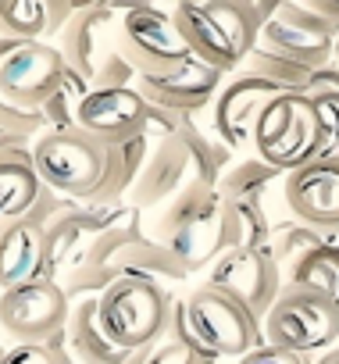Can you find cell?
<instances>
[{
    "mask_svg": "<svg viewBox=\"0 0 339 364\" xmlns=\"http://www.w3.org/2000/svg\"><path fill=\"white\" fill-rule=\"evenodd\" d=\"M172 22L190 58L222 75L250 58L264 29L254 0H197V4L186 0L172 8Z\"/></svg>",
    "mask_w": 339,
    "mask_h": 364,
    "instance_id": "1",
    "label": "cell"
},
{
    "mask_svg": "<svg viewBox=\"0 0 339 364\" xmlns=\"http://www.w3.org/2000/svg\"><path fill=\"white\" fill-rule=\"evenodd\" d=\"M154 243L168 247L176 261L193 275L229 254V229H225V200L215 186L186 182V186L161 208L154 218Z\"/></svg>",
    "mask_w": 339,
    "mask_h": 364,
    "instance_id": "2",
    "label": "cell"
},
{
    "mask_svg": "<svg viewBox=\"0 0 339 364\" xmlns=\"http://www.w3.org/2000/svg\"><path fill=\"white\" fill-rule=\"evenodd\" d=\"M111 143L82 129H47L33 139V168L43 186L75 204H90L107 178Z\"/></svg>",
    "mask_w": 339,
    "mask_h": 364,
    "instance_id": "3",
    "label": "cell"
},
{
    "mask_svg": "<svg viewBox=\"0 0 339 364\" xmlns=\"http://www.w3.org/2000/svg\"><path fill=\"white\" fill-rule=\"evenodd\" d=\"M172 300H176V293H168L164 286H157L150 279L125 275L97 296V318H100V328L107 332V339L132 353V350L157 346L164 339Z\"/></svg>",
    "mask_w": 339,
    "mask_h": 364,
    "instance_id": "4",
    "label": "cell"
},
{
    "mask_svg": "<svg viewBox=\"0 0 339 364\" xmlns=\"http://www.w3.org/2000/svg\"><path fill=\"white\" fill-rule=\"evenodd\" d=\"M250 146L257 150V157L264 164H271L282 175L318 161L321 146H325V136H321V122H318V111H314L311 97L279 93L261 111Z\"/></svg>",
    "mask_w": 339,
    "mask_h": 364,
    "instance_id": "5",
    "label": "cell"
},
{
    "mask_svg": "<svg viewBox=\"0 0 339 364\" xmlns=\"http://www.w3.org/2000/svg\"><path fill=\"white\" fill-rule=\"evenodd\" d=\"M114 47L118 54L136 68V75L143 79H164L176 75L186 61L190 50L172 22V11H161L150 4H136L122 11V22L114 29Z\"/></svg>",
    "mask_w": 339,
    "mask_h": 364,
    "instance_id": "6",
    "label": "cell"
},
{
    "mask_svg": "<svg viewBox=\"0 0 339 364\" xmlns=\"http://www.w3.org/2000/svg\"><path fill=\"white\" fill-rule=\"evenodd\" d=\"M261 328L264 343L300 357H318L339 343V307L300 289H282Z\"/></svg>",
    "mask_w": 339,
    "mask_h": 364,
    "instance_id": "7",
    "label": "cell"
},
{
    "mask_svg": "<svg viewBox=\"0 0 339 364\" xmlns=\"http://www.w3.org/2000/svg\"><path fill=\"white\" fill-rule=\"evenodd\" d=\"M186 311H190V325L197 332V339L222 360V357H243L257 346H264V328L261 321L236 304L232 296H225L215 286H197L186 296Z\"/></svg>",
    "mask_w": 339,
    "mask_h": 364,
    "instance_id": "8",
    "label": "cell"
},
{
    "mask_svg": "<svg viewBox=\"0 0 339 364\" xmlns=\"http://www.w3.org/2000/svg\"><path fill=\"white\" fill-rule=\"evenodd\" d=\"M68 296L61 282L36 279L0 293V328L15 343H50L68 325Z\"/></svg>",
    "mask_w": 339,
    "mask_h": 364,
    "instance_id": "9",
    "label": "cell"
},
{
    "mask_svg": "<svg viewBox=\"0 0 339 364\" xmlns=\"http://www.w3.org/2000/svg\"><path fill=\"white\" fill-rule=\"evenodd\" d=\"M335 29L328 22H321L318 15H311L300 0H282L275 18L261 29V43L271 54H282L311 72L332 65V47H335Z\"/></svg>",
    "mask_w": 339,
    "mask_h": 364,
    "instance_id": "10",
    "label": "cell"
},
{
    "mask_svg": "<svg viewBox=\"0 0 339 364\" xmlns=\"http://www.w3.org/2000/svg\"><path fill=\"white\" fill-rule=\"evenodd\" d=\"M208 286L222 289L225 296H232L236 304H243L257 321H264V314L271 311V304L282 293V268L275 264L271 254L229 250V254H222L211 264Z\"/></svg>",
    "mask_w": 339,
    "mask_h": 364,
    "instance_id": "11",
    "label": "cell"
},
{
    "mask_svg": "<svg viewBox=\"0 0 339 364\" xmlns=\"http://www.w3.org/2000/svg\"><path fill=\"white\" fill-rule=\"evenodd\" d=\"M65 75L68 65L54 43H22L0 65V97L26 111H43V104L61 90Z\"/></svg>",
    "mask_w": 339,
    "mask_h": 364,
    "instance_id": "12",
    "label": "cell"
},
{
    "mask_svg": "<svg viewBox=\"0 0 339 364\" xmlns=\"http://www.w3.org/2000/svg\"><path fill=\"white\" fill-rule=\"evenodd\" d=\"M282 197L289 218L314 232L339 236V161H311L282 178Z\"/></svg>",
    "mask_w": 339,
    "mask_h": 364,
    "instance_id": "13",
    "label": "cell"
},
{
    "mask_svg": "<svg viewBox=\"0 0 339 364\" xmlns=\"http://www.w3.org/2000/svg\"><path fill=\"white\" fill-rule=\"evenodd\" d=\"M282 90H275L271 82L264 79H254V75H236L222 86V93L215 97V132L218 139L229 146V150H243L254 143V125L261 118V111L279 97Z\"/></svg>",
    "mask_w": 339,
    "mask_h": 364,
    "instance_id": "14",
    "label": "cell"
},
{
    "mask_svg": "<svg viewBox=\"0 0 339 364\" xmlns=\"http://www.w3.org/2000/svg\"><path fill=\"white\" fill-rule=\"evenodd\" d=\"M111 33H114V8H107V4H79V11L58 33L54 47L61 50L68 72H75L86 82H93V75L100 72V65L114 50L111 47Z\"/></svg>",
    "mask_w": 339,
    "mask_h": 364,
    "instance_id": "15",
    "label": "cell"
},
{
    "mask_svg": "<svg viewBox=\"0 0 339 364\" xmlns=\"http://www.w3.org/2000/svg\"><path fill=\"white\" fill-rule=\"evenodd\" d=\"M146 100L132 90H90L75 107V129L104 139V143H125L143 132Z\"/></svg>",
    "mask_w": 339,
    "mask_h": 364,
    "instance_id": "16",
    "label": "cell"
},
{
    "mask_svg": "<svg viewBox=\"0 0 339 364\" xmlns=\"http://www.w3.org/2000/svg\"><path fill=\"white\" fill-rule=\"evenodd\" d=\"M222 72L200 65L197 58H190L176 75H164V79H136V93L154 104V107H164V111H176V114H186L193 118L197 111H204L208 104H215V97L222 93Z\"/></svg>",
    "mask_w": 339,
    "mask_h": 364,
    "instance_id": "17",
    "label": "cell"
},
{
    "mask_svg": "<svg viewBox=\"0 0 339 364\" xmlns=\"http://www.w3.org/2000/svg\"><path fill=\"white\" fill-rule=\"evenodd\" d=\"M190 182V157H186V146L183 139H164L157 146H150V157L136 178V186L129 190V204L136 211L143 208H157V204H168L183 186Z\"/></svg>",
    "mask_w": 339,
    "mask_h": 364,
    "instance_id": "18",
    "label": "cell"
},
{
    "mask_svg": "<svg viewBox=\"0 0 339 364\" xmlns=\"http://www.w3.org/2000/svg\"><path fill=\"white\" fill-rule=\"evenodd\" d=\"M40 175L33 168V143L18 136H0V222H18L40 193Z\"/></svg>",
    "mask_w": 339,
    "mask_h": 364,
    "instance_id": "19",
    "label": "cell"
},
{
    "mask_svg": "<svg viewBox=\"0 0 339 364\" xmlns=\"http://www.w3.org/2000/svg\"><path fill=\"white\" fill-rule=\"evenodd\" d=\"M43 279V232L18 222H0V293Z\"/></svg>",
    "mask_w": 339,
    "mask_h": 364,
    "instance_id": "20",
    "label": "cell"
},
{
    "mask_svg": "<svg viewBox=\"0 0 339 364\" xmlns=\"http://www.w3.org/2000/svg\"><path fill=\"white\" fill-rule=\"evenodd\" d=\"M93 240V215L82 204H72L43 229V279L61 282L65 272L82 257V243Z\"/></svg>",
    "mask_w": 339,
    "mask_h": 364,
    "instance_id": "21",
    "label": "cell"
},
{
    "mask_svg": "<svg viewBox=\"0 0 339 364\" xmlns=\"http://www.w3.org/2000/svg\"><path fill=\"white\" fill-rule=\"evenodd\" d=\"M65 336H68V353L75 357V364H129V357L136 353V350L129 353L107 339V332L100 328V318H97V296H82L72 304Z\"/></svg>",
    "mask_w": 339,
    "mask_h": 364,
    "instance_id": "22",
    "label": "cell"
},
{
    "mask_svg": "<svg viewBox=\"0 0 339 364\" xmlns=\"http://www.w3.org/2000/svg\"><path fill=\"white\" fill-rule=\"evenodd\" d=\"M279 178H286L282 171H275L271 164H264L261 157H250V161H236L222 178H218V197L229 200V204H254V208H268V200L279 193L282 197V186H279Z\"/></svg>",
    "mask_w": 339,
    "mask_h": 364,
    "instance_id": "23",
    "label": "cell"
},
{
    "mask_svg": "<svg viewBox=\"0 0 339 364\" xmlns=\"http://www.w3.org/2000/svg\"><path fill=\"white\" fill-rule=\"evenodd\" d=\"M282 289H300V293L321 296V300L339 307V247L335 243H321L311 254H303L282 275Z\"/></svg>",
    "mask_w": 339,
    "mask_h": 364,
    "instance_id": "24",
    "label": "cell"
},
{
    "mask_svg": "<svg viewBox=\"0 0 339 364\" xmlns=\"http://www.w3.org/2000/svg\"><path fill=\"white\" fill-rule=\"evenodd\" d=\"M186 157H190V182H204V186H218V178L232 168V150L222 139H211L197 129V122H190L179 132Z\"/></svg>",
    "mask_w": 339,
    "mask_h": 364,
    "instance_id": "25",
    "label": "cell"
},
{
    "mask_svg": "<svg viewBox=\"0 0 339 364\" xmlns=\"http://www.w3.org/2000/svg\"><path fill=\"white\" fill-rule=\"evenodd\" d=\"M243 75L264 79L282 93H307V82H311V68H303V65H296L282 54H271L264 47L250 50V58L243 61Z\"/></svg>",
    "mask_w": 339,
    "mask_h": 364,
    "instance_id": "26",
    "label": "cell"
},
{
    "mask_svg": "<svg viewBox=\"0 0 339 364\" xmlns=\"http://www.w3.org/2000/svg\"><path fill=\"white\" fill-rule=\"evenodd\" d=\"M0 33L18 43L47 36V0H0Z\"/></svg>",
    "mask_w": 339,
    "mask_h": 364,
    "instance_id": "27",
    "label": "cell"
},
{
    "mask_svg": "<svg viewBox=\"0 0 339 364\" xmlns=\"http://www.w3.org/2000/svg\"><path fill=\"white\" fill-rule=\"evenodd\" d=\"M321 243H328L321 232H314L311 225H303V222H296V218H286V222H275L271 257H275V264H279L282 275H286L303 254H311V250L321 247Z\"/></svg>",
    "mask_w": 339,
    "mask_h": 364,
    "instance_id": "28",
    "label": "cell"
},
{
    "mask_svg": "<svg viewBox=\"0 0 339 364\" xmlns=\"http://www.w3.org/2000/svg\"><path fill=\"white\" fill-rule=\"evenodd\" d=\"M86 93H90V82H86L82 75L68 72L65 82H61V90L43 104L47 129H75V107H79V100H82Z\"/></svg>",
    "mask_w": 339,
    "mask_h": 364,
    "instance_id": "29",
    "label": "cell"
},
{
    "mask_svg": "<svg viewBox=\"0 0 339 364\" xmlns=\"http://www.w3.org/2000/svg\"><path fill=\"white\" fill-rule=\"evenodd\" d=\"M0 364H75V357L68 353V336L58 332L50 343H15V346H8Z\"/></svg>",
    "mask_w": 339,
    "mask_h": 364,
    "instance_id": "30",
    "label": "cell"
},
{
    "mask_svg": "<svg viewBox=\"0 0 339 364\" xmlns=\"http://www.w3.org/2000/svg\"><path fill=\"white\" fill-rule=\"evenodd\" d=\"M161 343H179V346H186V350H193V353H200L204 360H211V364H218V357L197 339V332H193V325H190V311H186V296L179 300H172V314H168V325H164V339Z\"/></svg>",
    "mask_w": 339,
    "mask_h": 364,
    "instance_id": "31",
    "label": "cell"
},
{
    "mask_svg": "<svg viewBox=\"0 0 339 364\" xmlns=\"http://www.w3.org/2000/svg\"><path fill=\"white\" fill-rule=\"evenodd\" d=\"M40 132H47V118L43 111H26L11 100L0 97V136H18V139H36Z\"/></svg>",
    "mask_w": 339,
    "mask_h": 364,
    "instance_id": "32",
    "label": "cell"
},
{
    "mask_svg": "<svg viewBox=\"0 0 339 364\" xmlns=\"http://www.w3.org/2000/svg\"><path fill=\"white\" fill-rule=\"evenodd\" d=\"M311 104L318 111L321 136H325L321 157L325 161H339V93H318V97H311Z\"/></svg>",
    "mask_w": 339,
    "mask_h": 364,
    "instance_id": "33",
    "label": "cell"
},
{
    "mask_svg": "<svg viewBox=\"0 0 339 364\" xmlns=\"http://www.w3.org/2000/svg\"><path fill=\"white\" fill-rule=\"evenodd\" d=\"M190 122H193V118H186V114H176V111H164V107L146 104V118H143V132H139V136H143L150 146H157V143H164V139H176Z\"/></svg>",
    "mask_w": 339,
    "mask_h": 364,
    "instance_id": "34",
    "label": "cell"
},
{
    "mask_svg": "<svg viewBox=\"0 0 339 364\" xmlns=\"http://www.w3.org/2000/svg\"><path fill=\"white\" fill-rule=\"evenodd\" d=\"M136 68L118 54V47L107 54V61L100 65V72L93 75V82H90V90H132L136 86Z\"/></svg>",
    "mask_w": 339,
    "mask_h": 364,
    "instance_id": "35",
    "label": "cell"
},
{
    "mask_svg": "<svg viewBox=\"0 0 339 364\" xmlns=\"http://www.w3.org/2000/svg\"><path fill=\"white\" fill-rule=\"evenodd\" d=\"M75 200H68V197H61L58 190H50V186H40V193H36V200H33V208L26 211V222L29 225H36L40 232L61 215V211H68Z\"/></svg>",
    "mask_w": 339,
    "mask_h": 364,
    "instance_id": "36",
    "label": "cell"
},
{
    "mask_svg": "<svg viewBox=\"0 0 339 364\" xmlns=\"http://www.w3.org/2000/svg\"><path fill=\"white\" fill-rule=\"evenodd\" d=\"M232 364H311V357H300V353H289V350H279V346L264 343V346L236 357Z\"/></svg>",
    "mask_w": 339,
    "mask_h": 364,
    "instance_id": "37",
    "label": "cell"
},
{
    "mask_svg": "<svg viewBox=\"0 0 339 364\" xmlns=\"http://www.w3.org/2000/svg\"><path fill=\"white\" fill-rule=\"evenodd\" d=\"M146 364H211V360H204L200 353H193V350L179 346V343H157L150 350Z\"/></svg>",
    "mask_w": 339,
    "mask_h": 364,
    "instance_id": "38",
    "label": "cell"
},
{
    "mask_svg": "<svg viewBox=\"0 0 339 364\" xmlns=\"http://www.w3.org/2000/svg\"><path fill=\"white\" fill-rule=\"evenodd\" d=\"M75 11L79 4H72V0H47V36H58Z\"/></svg>",
    "mask_w": 339,
    "mask_h": 364,
    "instance_id": "39",
    "label": "cell"
},
{
    "mask_svg": "<svg viewBox=\"0 0 339 364\" xmlns=\"http://www.w3.org/2000/svg\"><path fill=\"white\" fill-rule=\"evenodd\" d=\"M318 93H339V68L335 65H325V68L311 72V82H307L303 97H318Z\"/></svg>",
    "mask_w": 339,
    "mask_h": 364,
    "instance_id": "40",
    "label": "cell"
},
{
    "mask_svg": "<svg viewBox=\"0 0 339 364\" xmlns=\"http://www.w3.org/2000/svg\"><path fill=\"white\" fill-rule=\"evenodd\" d=\"M300 4H303L311 15H318L321 22H328V26L339 33V0H300Z\"/></svg>",
    "mask_w": 339,
    "mask_h": 364,
    "instance_id": "41",
    "label": "cell"
},
{
    "mask_svg": "<svg viewBox=\"0 0 339 364\" xmlns=\"http://www.w3.org/2000/svg\"><path fill=\"white\" fill-rule=\"evenodd\" d=\"M18 47H22L18 40H8L4 33H0V65H4V61H8V58H11V54H15Z\"/></svg>",
    "mask_w": 339,
    "mask_h": 364,
    "instance_id": "42",
    "label": "cell"
},
{
    "mask_svg": "<svg viewBox=\"0 0 339 364\" xmlns=\"http://www.w3.org/2000/svg\"><path fill=\"white\" fill-rule=\"evenodd\" d=\"M311 364H339V343H335V346H328L325 353L311 357Z\"/></svg>",
    "mask_w": 339,
    "mask_h": 364,
    "instance_id": "43",
    "label": "cell"
},
{
    "mask_svg": "<svg viewBox=\"0 0 339 364\" xmlns=\"http://www.w3.org/2000/svg\"><path fill=\"white\" fill-rule=\"evenodd\" d=\"M332 65L339 68V36H335V47H332Z\"/></svg>",
    "mask_w": 339,
    "mask_h": 364,
    "instance_id": "44",
    "label": "cell"
},
{
    "mask_svg": "<svg viewBox=\"0 0 339 364\" xmlns=\"http://www.w3.org/2000/svg\"><path fill=\"white\" fill-rule=\"evenodd\" d=\"M4 353H8V346H4V343H0V360H4Z\"/></svg>",
    "mask_w": 339,
    "mask_h": 364,
    "instance_id": "45",
    "label": "cell"
}]
</instances>
